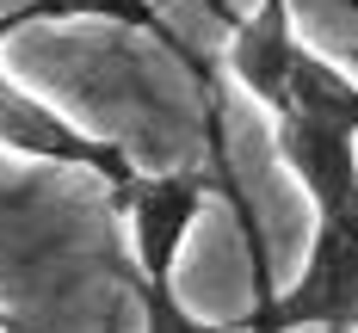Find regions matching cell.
<instances>
[{
    "label": "cell",
    "instance_id": "4",
    "mask_svg": "<svg viewBox=\"0 0 358 333\" xmlns=\"http://www.w3.org/2000/svg\"><path fill=\"white\" fill-rule=\"evenodd\" d=\"M272 148L290 167V179L309 191L315 216L358 204V136L309 124V117H272Z\"/></svg>",
    "mask_w": 358,
    "mask_h": 333
},
{
    "label": "cell",
    "instance_id": "3",
    "mask_svg": "<svg viewBox=\"0 0 358 333\" xmlns=\"http://www.w3.org/2000/svg\"><path fill=\"white\" fill-rule=\"evenodd\" d=\"M0 148L25 154V161H50V167H80V173H99L111 191L136 173V161H130L117 142L87 136L74 117H62L56 105H43L37 93H25L6 68H0Z\"/></svg>",
    "mask_w": 358,
    "mask_h": 333
},
{
    "label": "cell",
    "instance_id": "2",
    "mask_svg": "<svg viewBox=\"0 0 358 333\" xmlns=\"http://www.w3.org/2000/svg\"><path fill=\"white\" fill-rule=\"evenodd\" d=\"M111 204L130 216V241H136V278L173 284V265L192 241V228L210 204V173H130L111 191Z\"/></svg>",
    "mask_w": 358,
    "mask_h": 333
},
{
    "label": "cell",
    "instance_id": "1",
    "mask_svg": "<svg viewBox=\"0 0 358 333\" xmlns=\"http://www.w3.org/2000/svg\"><path fill=\"white\" fill-rule=\"evenodd\" d=\"M266 309H272V321L285 333H296V327L352 333L358 327V204L315 216V241H309V259H303V278L290 290H272Z\"/></svg>",
    "mask_w": 358,
    "mask_h": 333
},
{
    "label": "cell",
    "instance_id": "9",
    "mask_svg": "<svg viewBox=\"0 0 358 333\" xmlns=\"http://www.w3.org/2000/svg\"><path fill=\"white\" fill-rule=\"evenodd\" d=\"M248 259H253V309L229 333H285L272 321V309H266V296H272V265H266V253H248Z\"/></svg>",
    "mask_w": 358,
    "mask_h": 333
},
{
    "label": "cell",
    "instance_id": "5",
    "mask_svg": "<svg viewBox=\"0 0 358 333\" xmlns=\"http://www.w3.org/2000/svg\"><path fill=\"white\" fill-rule=\"evenodd\" d=\"M296 56V31H290V0H259L229 37V74L241 80L253 105L278 111L285 105V74Z\"/></svg>",
    "mask_w": 358,
    "mask_h": 333
},
{
    "label": "cell",
    "instance_id": "6",
    "mask_svg": "<svg viewBox=\"0 0 358 333\" xmlns=\"http://www.w3.org/2000/svg\"><path fill=\"white\" fill-rule=\"evenodd\" d=\"M272 117H309V124L358 136V80L340 74L327 56H315L309 43H296L290 74H285V105L272 111Z\"/></svg>",
    "mask_w": 358,
    "mask_h": 333
},
{
    "label": "cell",
    "instance_id": "8",
    "mask_svg": "<svg viewBox=\"0 0 358 333\" xmlns=\"http://www.w3.org/2000/svg\"><path fill=\"white\" fill-rule=\"evenodd\" d=\"M130 290L143 302V333H229V327H216V321H198V315L179 302L173 284H155V278H136V272H130Z\"/></svg>",
    "mask_w": 358,
    "mask_h": 333
},
{
    "label": "cell",
    "instance_id": "7",
    "mask_svg": "<svg viewBox=\"0 0 358 333\" xmlns=\"http://www.w3.org/2000/svg\"><path fill=\"white\" fill-rule=\"evenodd\" d=\"M74 19H99V25L148 31V37H161L167 50H179L155 0H19V6L0 13V31L19 37V31H31V25H74Z\"/></svg>",
    "mask_w": 358,
    "mask_h": 333
}]
</instances>
